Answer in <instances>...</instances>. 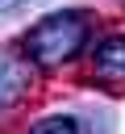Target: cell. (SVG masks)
Wrapping results in <instances>:
<instances>
[{
	"mask_svg": "<svg viewBox=\"0 0 125 134\" xmlns=\"http://www.w3.org/2000/svg\"><path fill=\"white\" fill-rule=\"evenodd\" d=\"M92 29H96V17L88 8H58V13L42 17L38 25H29V34H25L21 46H25V54H29L33 67L58 71V67H67V63H75L83 54Z\"/></svg>",
	"mask_w": 125,
	"mask_h": 134,
	"instance_id": "1",
	"label": "cell"
},
{
	"mask_svg": "<svg viewBox=\"0 0 125 134\" xmlns=\"http://www.w3.org/2000/svg\"><path fill=\"white\" fill-rule=\"evenodd\" d=\"M92 75L104 80V84L125 88V34H108V38L96 42V50H92Z\"/></svg>",
	"mask_w": 125,
	"mask_h": 134,
	"instance_id": "2",
	"label": "cell"
},
{
	"mask_svg": "<svg viewBox=\"0 0 125 134\" xmlns=\"http://www.w3.org/2000/svg\"><path fill=\"white\" fill-rule=\"evenodd\" d=\"M25 92H29V71L17 67V63H4V67H0V113L12 109Z\"/></svg>",
	"mask_w": 125,
	"mask_h": 134,
	"instance_id": "3",
	"label": "cell"
},
{
	"mask_svg": "<svg viewBox=\"0 0 125 134\" xmlns=\"http://www.w3.org/2000/svg\"><path fill=\"white\" fill-rule=\"evenodd\" d=\"M29 134H79V121H75L71 113H50V117L33 121Z\"/></svg>",
	"mask_w": 125,
	"mask_h": 134,
	"instance_id": "4",
	"label": "cell"
}]
</instances>
